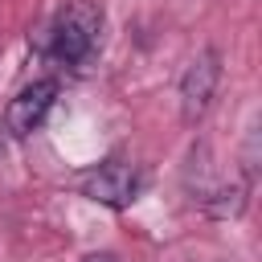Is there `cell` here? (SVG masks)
<instances>
[{"mask_svg": "<svg viewBox=\"0 0 262 262\" xmlns=\"http://www.w3.org/2000/svg\"><path fill=\"white\" fill-rule=\"evenodd\" d=\"M246 201H250V176H233V180H213L209 192L201 196V209L225 221V217H242Z\"/></svg>", "mask_w": 262, "mask_h": 262, "instance_id": "5b68a950", "label": "cell"}, {"mask_svg": "<svg viewBox=\"0 0 262 262\" xmlns=\"http://www.w3.org/2000/svg\"><path fill=\"white\" fill-rule=\"evenodd\" d=\"M217 82H221V53L209 45L188 61V70L180 78V119L184 123H201L205 119V111L213 106Z\"/></svg>", "mask_w": 262, "mask_h": 262, "instance_id": "3957f363", "label": "cell"}, {"mask_svg": "<svg viewBox=\"0 0 262 262\" xmlns=\"http://www.w3.org/2000/svg\"><path fill=\"white\" fill-rule=\"evenodd\" d=\"M143 176H139V164H131L127 156H111L102 164H94L86 176H82V196L106 205V209H127L139 192Z\"/></svg>", "mask_w": 262, "mask_h": 262, "instance_id": "7a4b0ae2", "label": "cell"}, {"mask_svg": "<svg viewBox=\"0 0 262 262\" xmlns=\"http://www.w3.org/2000/svg\"><path fill=\"white\" fill-rule=\"evenodd\" d=\"M53 102H57V82H53V78H37V82H29V86L4 106V131H8L12 139L33 135V131L45 123V115L53 111Z\"/></svg>", "mask_w": 262, "mask_h": 262, "instance_id": "277c9868", "label": "cell"}, {"mask_svg": "<svg viewBox=\"0 0 262 262\" xmlns=\"http://www.w3.org/2000/svg\"><path fill=\"white\" fill-rule=\"evenodd\" d=\"M98 41H102V8L94 0H66L45 29V49L61 66H86Z\"/></svg>", "mask_w": 262, "mask_h": 262, "instance_id": "6da1fadb", "label": "cell"}, {"mask_svg": "<svg viewBox=\"0 0 262 262\" xmlns=\"http://www.w3.org/2000/svg\"><path fill=\"white\" fill-rule=\"evenodd\" d=\"M82 262H119V258H115V254H106V250H102V254H86V258H82Z\"/></svg>", "mask_w": 262, "mask_h": 262, "instance_id": "8992f818", "label": "cell"}]
</instances>
